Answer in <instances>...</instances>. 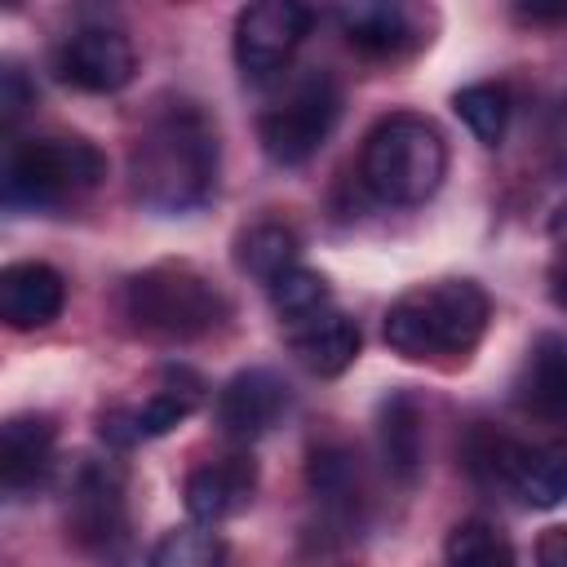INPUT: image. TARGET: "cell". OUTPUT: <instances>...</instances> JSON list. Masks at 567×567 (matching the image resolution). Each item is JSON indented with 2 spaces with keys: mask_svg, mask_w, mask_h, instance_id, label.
I'll return each mask as SVG.
<instances>
[{
  "mask_svg": "<svg viewBox=\"0 0 567 567\" xmlns=\"http://www.w3.org/2000/svg\"><path fill=\"white\" fill-rule=\"evenodd\" d=\"M120 310L133 332L155 341H199L217 332L230 315L226 292L190 261H155L128 275Z\"/></svg>",
  "mask_w": 567,
  "mask_h": 567,
  "instance_id": "3",
  "label": "cell"
},
{
  "mask_svg": "<svg viewBox=\"0 0 567 567\" xmlns=\"http://www.w3.org/2000/svg\"><path fill=\"white\" fill-rule=\"evenodd\" d=\"M58 425L44 412H18L0 425V487L13 501L35 496L53 474Z\"/></svg>",
  "mask_w": 567,
  "mask_h": 567,
  "instance_id": "13",
  "label": "cell"
},
{
  "mask_svg": "<svg viewBox=\"0 0 567 567\" xmlns=\"http://www.w3.org/2000/svg\"><path fill=\"white\" fill-rule=\"evenodd\" d=\"M337 27L341 35L368 53V58H403L408 49L421 44L416 18L412 9L394 4V0H359V4H341L337 9Z\"/></svg>",
  "mask_w": 567,
  "mask_h": 567,
  "instance_id": "18",
  "label": "cell"
},
{
  "mask_svg": "<svg viewBox=\"0 0 567 567\" xmlns=\"http://www.w3.org/2000/svg\"><path fill=\"white\" fill-rule=\"evenodd\" d=\"M252 492H257V465L248 452H226V456L195 465L182 487L186 514L204 527H217V523L235 518L239 509H248Z\"/></svg>",
  "mask_w": 567,
  "mask_h": 567,
  "instance_id": "14",
  "label": "cell"
},
{
  "mask_svg": "<svg viewBox=\"0 0 567 567\" xmlns=\"http://www.w3.org/2000/svg\"><path fill=\"white\" fill-rule=\"evenodd\" d=\"M284 337H288L292 359H297L306 372H315V377H341V372L359 359V346H363L359 323H354L350 315H341L337 306L323 310V315H315V319L288 323Z\"/></svg>",
  "mask_w": 567,
  "mask_h": 567,
  "instance_id": "17",
  "label": "cell"
},
{
  "mask_svg": "<svg viewBox=\"0 0 567 567\" xmlns=\"http://www.w3.org/2000/svg\"><path fill=\"white\" fill-rule=\"evenodd\" d=\"M443 567H514V549L505 532L487 518H465L447 532Z\"/></svg>",
  "mask_w": 567,
  "mask_h": 567,
  "instance_id": "24",
  "label": "cell"
},
{
  "mask_svg": "<svg viewBox=\"0 0 567 567\" xmlns=\"http://www.w3.org/2000/svg\"><path fill=\"white\" fill-rule=\"evenodd\" d=\"M199 399H204V381L190 368H164V381L146 403H120V408L102 412V439L115 447L159 439V434L177 430L199 408Z\"/></svg>",
  "mask_w": 567,
  "mask_h": 567,
  "instance_id": "11",
  "label": "cell"
},
{
  "mask_svg": "<svg viewBox=\"0 0 567 567\" xmlns=\"http://www.w3.org/2000/svg\"><path fill=\"white\" fill-rule=\"evenodd\" d=\"M315 13L297 0H257L244 4L235 18V66L248 84H266L275 80L292 53L301 49L306 31H310Z\"/></svg>",
  "mask_w": 567,
  "mask_h": 567,
  "instance_id": "8",
  "label": "cell"
},
{
  "mask_svg": "<svg viewBox=\"0 0 567 567\" xmlns=\"http://www.w3.org/2000/svg\"><path fill=\"white\" fill-rule=\"evenodd\" d=\"M146 567H235V558L213 527L186 523V527H173L155 540Z\"/></svg>",
  "mask_w": 567,
  "mask_h": 567,
  "instance_id": "22",
  "label": "cell"
},
{
  "mask_svg": "<svg viewBox=\"0 0 567 567\" xmlns=\"http://www.w3.org/2000/svg\"><path fill=\"white\" fill-rule=\"evenodd\" d=\"M337 120H341V84L328 71H306L257 115V142L275 164L297 168L310 155H319Z\"/></svg>",
  "mask_w": 567,
  "mask_h": 567,
  "instance_id": "7",
  "label": "cell"
},
{
  "mask_svg": "<svg viewBox=\"0 0 567 567\" xmlns=\"http://www.w3.org/2000/svg\"><path fill=\"white\" fill-rule=\"evenodd\" d=\"M288 408L292 394L270 368H244L217 390V425L235 443H257L288 416Z\"/></svg>",
  "mask_w": 567,
  "mask_h": 567,
  "instance_id": "12",
  "label": "cell"
},
{
  "mask_svg": "<svg viewBox=\"0 0 567 567\" xmlns=\"http://www.w3.org/2000/svg\"><path fill=\"white\" fill-rule=\"evenodd\" d=\"M106 177V155L89 137H27L4 155V199L13 208H62Z\"/></svg>",
  "mask_w": 567,
  "mask_h": 567,
  "instance_id": "5",
  "label": "cell"
},
{
  "mask_svg": "<svg viewBox=\"0 0 567 567\" xmlns=\"http://www.w3.org/2000/svg\"><path fill=\"white\" fill-rule=\"evenodd\" d=\"M359 177L381 204L394 208L425 204L447 177V142L439 124L416 111L381 115L363 137Z\"/></svg>",
  "mask_w": 567,
  "mask_h": 567,
  "instance_id": "4",
  "label": "cell"
},
{
  "mask_svg": "<svg viewBox=\"0 0 567 567\" xmlns=\"http://www.w3.org/2000/svg\"><path fill=\"white\" fill-rule=\"evenodd\" d=\"M221 142L213 115L190 97H159L128 146L133 199L155 217H186L217 195Z\"/></svg>",
  "mask_w": 567,
  "mask_h": 567,
  "instance_id": "1",
  "label": "cell"
},
{
  "mask_svg": "<svg viewBox=\"0 0 567 567\" xmlns=\"http://www.w3.org/2000/svg\"><path fill=\"white\" fill-rule=\"evenodd\" d=\"M492 301L474 279H434L399 292L385 310V346L408 363H461L474 354Z\"/></svg>",
  "mask_w": 567,
  "mask_h": 567,
  "instance_id": "2",
  "label": "cell"
},
{
  "mask_svg": "<svg viewBox=\"0 0 567 567\" xmlns=\"http://www.w3.org/2000/svg\"><path fill=\"white\" fill-rule=\"evenodd\" d=\"M470 470L518 496L532 509H554L567 501V439H509L501 430H478L470 439Z\"/></svg>",
  "mask_w": 567,
  "mask_h": 567,
  "instance_id": "6",
  "label": "cell"
},
{
  "mask_svg": "<svg viewBox=\"0 0 567 567\" xmlns=\"http://www.w3.org/2000/svg\"><path fill=\"white\" fill-rule=\"evenodd\" d=\"M297 248H301L297 244V230L284 226V221H275V217H261V221H252V226H244L235 235V261H239V270H248L261 284H270L288 266H297Z\"/></svg>",
  "mask_w": 567,
  "mask_h": 567,
  "instance_id": "20",
  "label": "cell"
},
{
  "mask_svg": "<svg viewBox=\"0 0 567 567\" xmlns=\"http://www.w3.org/2000/svg\"><path fill=\"white\" fill-rule=\"evenodd\" d=\"M549 244H554V252H549V270H545V279H549V297H554L558 310H567V204H558L554 217H549Z\"/></svg>",
  "mask_w": 567,
  "mask_h": 567,
  "instance_id": "25",
  "label": "cell"
},
{
  "mask_svg": "<svg viewBox=\"0 0 567 567\" xmlns=\"http://www.w3.org/2000/svg\"><path fill=\"white\" fill-rule=\"evenodd\" d=\"M452 111L461 115V124L483 142V146H501L505 128H509V89L496 80H478L452 93Z\"/></svg>",
  "mask_w": 567,
  "mask_h": 567,
  "instance_id": "23",
  "label": "cell"
},
{
  "mask_svg": "<svg viewBox=\"0 0 567 567\" xmlns=\"http://www.w3.org/2000/svg\"><path fill=\"white\" fill-rule=\"evenodd\" d=\"M31 102H35L31 80H27V75H22V71L9 62V66L0 71V120H4V128H13Z\"/></svg>",
  "mask_w": 567,
  "mask_h": 567,
  "instance_id": "26",
  "label": "cell"
},
{
  "mask_svg": "<svg viewBox=\"0 0 567 567\" xmlns=\"http://www.w3.org/2000/svg\"><path fill=\"white\" fill-rule=\"evenodd\" d=\"M266 292H270V306H275V315H279L284 328L332 310V288H328V279H323L319 270L301 266V261L288 266L284 275H275V279L266 284Z\"/></svg>",
  "mask_w": 567,
  "mask_h": 567,
  "instance_id": "21",
  "label": "cell"
},
{
  "mask_svg": "<svg viewBox=\"0 0 567 567\" xmlns=\"http://www.w3.org/2000/svg\"><path fill=\"white\" fill-rule=\"evenodd\" d=\"M381 456L394 478L412 483L425 461V430H421V408L412 394H394L381 403Z\"/></svg>",
  "mask_w": 567,
  "mask_h": 567,
  "instance_id": "19",
  "label": "cell"
},
{
  "mask_svg": "<svg viewBox=\"0 0 567 567\" xmlns=\"http://www.w3.org/2000/svg\"><path fill=\"white\" fill-rule=\"evenodd\" d=\"M66 306V279L49 261H9L0 270V319L13 332L49 328Z\"/></svg>",
  "mask_w": 567,
  "mask_h": 567,
  "instance_id": "16",
  "label": "cell"
},
{
  "mask_svg": "<svg viewBox=\"0 0 567 567\" xmlns=\"http://www.w3.org/2000/svg\"><path fill=\"white\" fill-rule=\"evenodd\" d=\"M66 532L80 549L111 558L128 540V514H124V474L111 461H84L71 483L66 501Z\"/></svg>",
  "mask_w": 567,
  "mask_h": 567,
  "instance_id": "10",
  "label": "cell"
},
{
  "mask_svg": "<svg viewBox=\"0 0 567 567\" xmlns=\"http://www.w3.org/2000/svg\"><path fill=\"white\" fill-rule=\"evenodd\" d=\"M53 71L62 84H71L80 93H120L137 71V53L120 27L75 22L53 44Z\"/></svg>",
  "mask_w": 567,
  "mask_h": 567,
  "instance_id": "9",
  "label": "cell"
},
{
  "mask_svg": "<svg viewBox=\"0 0 567 567\" xmlns=\"http://www.w3.org/2000/svg\"><path fill=\"white\" fill-rule=\"evenodd\" d=\"M536 567H567V527H545L536 540Z\"/></svg>",
  "mask_w": 567,
  "mask_h": 567,
  "instance_id": "27",
  "label": "cell"
},
{
  "mask_svg": "<svg viewBox=\"0 0 567 567\" xmlns=\"http://www.w3.org/2000/svg\"><path fill=\"white\" fill-rule=\"evenodd\" d=\"M514 403L554 430H567V337L563 332H540L527 354L523 368L514 377Z\"/></svg>",
  "mask_w": 567,
  "mask_h": 567,
  "instance_id": "15",
  "label": "cell"
}]
</instances>
